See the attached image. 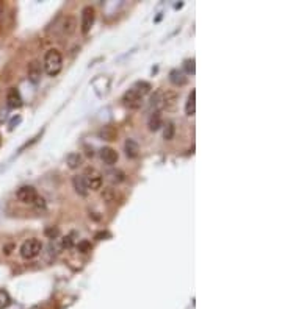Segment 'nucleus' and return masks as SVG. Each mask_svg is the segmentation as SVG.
Listing matches in <instances>:
<instances>
[{"instance_id": "1", "label": "nucleus", "mask_w": 282, "mask_h": 309, "mask_svg": "<svg viewBox=\"0 0 282 309\" xmlns=\"http://www.w3.org/2000/svg\"><path fill=\"white\" fill-rule=\"evenodd\" d=\"M63 67V56L60 54V50L57 49H50L46 52L44 55V61H42V71L46 72L49 77H55L61 72Z\"/></svg>"}, {"instance_id": "2", "label": "nucleus", "mask_w": 282, "mask_h": 309, "mask_svg": "<svg viewBox=\"0 0 282 309\" xmlns=\"http://www.w3.org/2000/svg\"><path fill=\"white\" fill-rule=\"evenodd\" d=\"M83 180H85V184L88 187V191H99L102 187V173L99 170H96L94 167H86L85 169V173L83 175Z\"/></svg>"}, {"instance_id": "3", "label": "nucleus", "mask_w": 282, "mask_h": 309, "mask_svg": "<svg viewBox=\"0 0 282 309\" xmlns=\"http://www.w3.org/2000/svg\"><path fill=\"white\" fill-rule=\"evenodd\" d=\"M42 252V244L40 239H28L20 245V256L24 259H33Z\"/></svg>"}, {"instance_id": "4", "label": "nucleus", "mask_w": 282, "mask_h": 309, "mask_svg": "<svg viewBox=\"0 0 282 309\" xmlns=\"http://www.w3.org/2000/svg\"><path fill=\"white\" fill-rule=\"evenodd\" d=\"M94 20H96V10L93 6H85L83 10H81V16H80V32L83 35L90 33L91 27L94 25Z\"/></svg>"}, {"instance_id": "5", "label": "nucleus", "mask_w": 282, "mask_h": 309, "mask_svg": "<svg viewBox=\"0 0 282 309\" xmlns=\"http://www.w3.org/2000/svg\"><path fill=\"white\" fill-rule=\"evenodd\" d=\"M16 195L19 201L25 203V205H33L36 197H38V194H36V189L33 186H20Z\"/></svg>"}, {"instance_id": "6", "label": "nucleus", "mask_w": 282, "mask_h": 309, "mask_svg": "<svg viewBox=\"0 0 282 309\" xmlns=\"http://www.w3.org/2000/svg\"><path fill=\"white\" fill-rule=\"evenodd\" d=\"M122 102H124L125 107H129L132 109H138V108H141V105H143V97H141L135 89L132 88L124 94Z\"/></svg>"}, {"instance_id": "7", "label": "nucleus", "mask_w": 282, "mask_h": 309, "mask_svg": "<svg viewBox=\"0 0 282 309\" xmlns=\"http://www.w3.org/2000/svg\"><path fill=\"white\" fill-rule=\"evenodd\" d=\"M6 105H8L10 108H13V109H18V108H20L22 105V97H20V94H19V91L16 88H11L10 91H8V94H6Z\"/></svg>"}, {"instance_id": "8", "label": "nucleus", "mask_w": 282, "mask_h": 309, "mask_svg": "<svg viewBox=\"0 0 282 309\" xmlns=\"http://www.w3.org/2000/svg\"><path fill=\"white\" fill-rule=\"evenodd\" d=\"M101 158H102V161L105 163L107 165H115L118 163V158H120V155H118V152L115 148L103 147L101 150Z\"/></svg>"}, {"instance_id": "9", "label": "nucleus", "mask_w": 282, "mask_h": 309, "mask_svg": "<svg viewBox=\"0 0 282 309\" xmlns=\"http://www.w3.org/2000/svg\"><path fill=\"white\" fill-rule=\"evenodd\" d=\"M42 75V66L40 61H32L28 64V80L32 83H38Z\"/></svg>"}, {"instance_id": "10", "label": "nucleus", "mask_w": 282, "mask_h": 309, "mask_svg": "<svg viewBox=\"0 0 282 309\" xmlns=\"http://www.w3.org/2000/svg\"><path fill=\"white\" fill-rule=\"evenodd\" d=\"M124 152L125 155H127V158H130V160H135V158H138L140 155V145L137 141L133 139H127L124 144Z\"/></svg>"}, {"instance_id": "11", "label": "nucleus", "mask_w": 282, "mask_h": 309, "mask_svg": "<svg viewBox=\"0 0 282 309\" xmlns=\"http://www.w3.org/2000/svg\"><path fill=\"white\" fill-rule=\"evenodd\" d=\"M147 127H149L151 131H157L163 127V119H161V112L160 111H154L149 120H147Z\"/></svg>"}, {"instance_id": "12", "label": "nucleus", "mask_w": 282, "mask_h": 309, "mask_svg": "<svg viewBox=\"0 0 282 309\" xmlns=\"http://www.w3.org/2000/svg\"><path fill=\"white\" fill-rule=\"evenodd\" d=\"M72 186H74V189H76V192L79 195H81V197H86L88 192H90V191H88L86 184H85V180H83V177H81V175H77V177L72 178Z\"/></svg>"}, {"instance_id": "13", "label": "nucleus", "mask_w": 282, "mask_h": 309, "mask_svg": "<svg viewBox=\"0 0 282 309\" xmlns=\"http://www.w3.org/2000/svg\"><path fill=\"white\" fill-rule=\"evenodd\" d=\"M169 81H171L174 86H183L187 85V75L179 69H174L169 73Z\"/></svg>"}, {"instance_id": "14", "label": "nucleus", "mask_w": 282, "mask_h": 309, "mask_svg": "<svg viewBox=\"0 0 282 309\" xmlns=\"http://www.w3.org/2000/svg\"><path fill=\"white\" fill-rule=\"evenodd\" d=\"M151 105L155 111H160V109L165 108V91H163V89H160V91H157L152 95Z\"/></svg>"}, {"instance_id": "15", "label": "nucleus", "mask_w": 282, "mask_h": 309, "mask_svg": "<svg viewBox=\"0 0 282 309\" xmlns=\"http://www.w3.org/2000/svg\"><path fill=\"white\" fill-rule=\"evenodd\" d=\"M196 112V91L193 89L188 95V100L185 103V114L187 116H193Z\"/></svg>"}, {"instance_id": "16", "label": "nucleus", "mask_w": 282, "mask_h": 309, "mask_svg": "<svg viewBox=\"0 0 282 309\" xmlns=\"http://www.w3.org/2000/svg\"><path fill=\"white\" fill-rule=\"evenodd\" d=\"M76 27H77V20H76V18L74 16H68L64 19V22H63V33L64 35H71V33H74L76 32Z\"/></svg>"}, {"instance_id": "17", "label": "nucleus", "mask_w": 282, "mask_h": 309, "mask_svg": "<svg viewBox=\"0 0 282 309\" xmlns=\"http://www.w3.org/2000/svg\"><path fill=\"white\" fill-rule=\"evenodd\" d=\"M66 163H68L69 169H79L81 163H83V158H81L80 153H69L68 158H66Z\"/></svg>"}, {"instance_id": "18", "label": "nucleus", "mask_w": 282, "mask_h": 309, "mask_svg": "<svg viewBox=\"0 0 282 309\" xmlns=\"http://www.w3.org/2000/svg\"><path fill=\"white\" fill-rule=\"evenodd\" d=\"M107 177L111 183H116V184L124 182V172L120 170V169H111L110 172H107Z\"/></svg>"}, {"instance_id": "19", "label": "nucleus", "mask_w": 282, "mask_h": 309, "mask_svg": "<svg viewBox=\"0 0 282 309\" xmlns=\"http://www.w3.org/2000/svg\"><path fill=\"white\" fill-rule=\"evenodd\" d=\"M99 136L103 138L105 141H115L116 139V130L113 127H103L99 131Z\"/></svg>"}, {"instance_id": "20", "label": "nucleus", "mask_w": 282, "mask_h": 309, "mask_svg": "<svg viewBox=\"0 0 282 309\" xmlns=\"http://www.w3.org/2000/svg\"><path fill=\"white\" fill-rule=\"evenodd\" d=\"M133 89H135V91L141 95V97H144L146 94H149L151 92V85L149 83H146V81H140V83H137L135 86H133Z\"/></svg>"}, {"instance_id": "21", "label": "nucleus", "mask_w": 282, "mask_h": 309, "mask_svg": "<svg viewBox=\"0 0 282 309\" xmlns=\"http://www.w3.org/2000/svg\"><path fill=\"white\" fill-rule=\"evenodd\" d=\"M174 133H176L174 124H173V122H168V124L165 125V128H163V139H165V141H173Z\"/></svg>"}, {"instance_id": "22", "label": "nucleus", "mask_w": 282, "mask_h": 309, "mask_svg": "<svg viewBox=\"0 0 282 309\" xmlns=\"http://www.w3.org/2000/svg\"><path fill=\"white\" fill-rule=\"evenodd\" d=\"M11 305V297H10V293L3 291V289H0V309H6Z\"/></svg>"}, {"instance_id": "23", "label": "nucleus", "mask_w": 282, "mask_h": 309, "mask_svg": "<svg viewBox=\"0 0 282 309\" xmlns=\"http://www.w3.org/2000/svg\"><path fill=\"white\" fill-rule=\"evenodd\" d=\"M177 100V94L174 91H165V108L173 107Z\"/></svg>"}, {"instance_id": "24", "label": "nucleus", "mask_w": 282, "mask_h": 309, "mask_svg": "<svg viewBox=\"0 0 282 309\" xmlns=\"http://www.w3.org/2000/svg\"><path fill=\"white\" fill-rule=\"evenodd\" d=\"M91 248H93V247H91V242H90V240H80L79 245H77V250H79L80 253H83V254L90 253Z\"/></svg>"}, {"instance_id": "25", "label": "nucleus", "mask_w": 282, "mask_h": 309, "mask_svg": "<svg viewBox=\"0 0 282 309\" xmlns=\"http://www.w3.org/2000/svg\"><path fill=\"white\" fill-rule=\"evenodd\" d=\"M115 197H116V194H115L113 189H111V187H107V189H103V192H102V199L105 200V201H108V203L115 201Z\"/></svg>"}, {"instance_id": "26", "label": "nucleus", "mask_w": 282, "mask_h": 309, "mask_svg": "<svg viewBox=\"0 0 282 309\" xmlns=\"http://www.w3.org/2000/svg\"><path fill=\"white\" fill-rule=\"evenodd\" d=\"M44 235H46L49 239H57V237H58V235H60V231H58V228L50 227V228H47L46 231H44Z\"/></svg>"}, {"instance_id": "27", "label": "nucleus", "mask_w": 282, "mask_h": 309, "mask_svg": "<svg viewBox=\"0 0 282 309\" xmlns=\"http://www.w3.org/2000/svg\"><path fill=\"white\" fill-rule=\"evenodd\" d=\"M185 69H187L188 73H195V58L188 59V61H185Z\"/></svg>"}, {"instance_id": "28", "label": "nucleus", "mask_w": 282, "mask_h": 309, "mask_svg": "<svg viewBox=\"0 0 282 309\" xmlns=\"http://www.w3.org/2000/svg\"><path fill=\"white\" fill-rule=\"evenodd\" d=\"M33 205H35L36 209H46V200H44L42 197H36Z\"/></svg>"}, {"instance_id": "29", "label": "nucleus", "mask_w": 282, "mask_h": 309, "mask_svg": "<svg viewBox=\"0 0 282 309\" xmlns=\"http://www.w3.org/2000/svg\"><path fill=\"white\" fill-rule=\"evenodd\" d=\"M61 247L63 248H71L72 247V237L71 236H64L61 239Z\"/></svg>"}, {"instance_id": "30", "label": "nucleus", "mask_w": 282, "mask_h": 309, "mask_svg": "<svg viewBox=\"0 0 282 309\" xmlns=\"http://www.w3.org/2000/svg\"><path fill=\"white\" fill-rule=\"evenodd\" d=\"M105 237H110V235H108L107 231H101V233H98V235H96V239H99V240L105 239Z\"/></svg>"}, {"instance_id": "31", "label": "nucleus", "mask_w": 282, "mask_h": 309, "mask_svg": "<svg viewBox=\"0 0 282 309\" xmlns=\"http://www.w3.org/2000/svg\"><path fill=\"white\" fill-rule=\"evenodd\" d=\"M19 122H20V117H14V119L11 120V124H10V130H13L14 125H18Z\"/></svg>"}, {"instance_id": "32", "label": "nucleus", "mask_w": 282, "mask_h": 309, "mask_svg": "<svg viewBox=\"0 0 282 309\" xmlns=\"http://www.w3.org/2000/svg\"><path fill=\"white\" fill-rule=\"evenodd\" d=\"M2 13H3V5L0 3V14H2Z\"/></svg>"}, {"instance_id": "33", "label": "nucleus", "mask_w": 282, "mask_h": 309, "mask_svg": "<svg viewBox=\"0 0 282 309\" xmlns=\"http://www.w3.org/2000/svg\"><path fill=\"white\" fill-rule=\"evenodd\" d=\"M0 145H2V136H0Z\"/></svg>"}]
</instances>
